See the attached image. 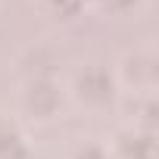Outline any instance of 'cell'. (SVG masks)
Listing matches in <instances>:
<instances>
[{
    "label": "cell",
    "instance_id": "cell-1",
    "mask_svg": "<svg viewBox=\"0 0 159 159\" xmlns=\"http://www.w3.org/2000/svg\"><path fill=\"white\" fill-rule=\"evenodd\" d=\"M153 134L150 131H128L119 137V156L122 159H153Z\"/></svg>",
    "mask_w": 159,
    "mask_h": 159
},
{
    "label": "cell",
    "instance_id": "cell-2",
    "mask_svg": "<svg viewBox=\"0 0 159 159\" xmlns=\"http://www.w3.org/2000/svg\"><path fill=\"white\" fill-rule=\"evenodd\" d=\"M78 91H81V97H88L94 103H103L112 94V81H109V75L103 69H88L81 78H78Z\"/></svg>",
    "mask_w": 159,
    "mask_h": 159
},
{
    "label": "cell",
    "instance_id": "cell-3",
    "mask_svg": "<svg viewBox=\"0 0 159 159\" xmlns=\"http://www.w3.org/2000/svg\"><path fill=\"white\" fill-rule=\"evenodd\" d=\"M0 159H28V150L13 125H0Z\"/></svg>",
    "mask_w": 159,
    "mask_h": 159
},
{
    "label": "cell",
    "instance_id": "cell-4",
    "mask_svg": "<svg viewBox=\"0 0 159 159\" xmlns=\"http://www.w3.org/2000/svg\"><path fill=\"white\" fill-rule=\"evenodd\" d=\"M72 159H106V153H103L100 147H81Z\"/></svg>",
    "mask_w": 159,
    "mask_h": 159
},
{
    "label": "cell",
    "instance_id": "cell-5",
    "mask_svg": "<svg viewBox=\"0 0 159 159\" xmlns=\"http://www.w3.org/2000/svg\"><path fill=\"white\" fill-rule=\"evenodd\" d=\"M106 3H116V0H106ZM122 3H125V7H131V3H134V0H122Z\"/></svg>",
    "mask_w": 159,
    "mask_h": 159
}]
</instances>
